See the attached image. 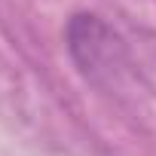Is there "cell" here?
<instances>
[{"label":"cell","mask_w":156,"mask_h":156,"mask_svg":"<svg viewBox=\"0 0 156 156\" xmlns=\"http://www.w3.org/2000/svg\"><path fill=\"white\" fill-rule=\"evenodd\" d=\"M67 49L86 76L98 80L101 73H113V67L122 61L126 49L122 40L92 12L73 16L67 25Z\"/></svg>","instance_id":"1"}]
</instances>
